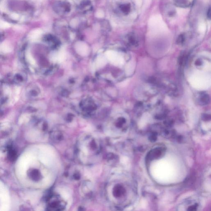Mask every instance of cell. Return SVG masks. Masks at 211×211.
<instances>
[{
	"label": "cell",
	"instance_id": "obj_1",
	"mask_svg": "<svg viewBox=\"0 0 211 211\" xmlns=\"http://www.w3.org/2000/svg\"><path fill=\"white\" fill-rule=\"evenodd\" d=\"M134 10V5L131 0H122L116 4L115 12L121 17H128Z\"/></svg>",
	"mask_w": 211,
	"mask_h": 211
},
{
	"label": "cell",
	"instance_id": "obj_10",
	"mask_svg": "<svg viewBox=\"0 0 211 211\" xmlns=\"http://www.w3.org/2000/svg\"><path fill=\"white\" fill-rule=\"evenodd\" d=\"M165 12L166 14L169 17H172L175 15V8L171 6H167L165 9Z\"/></svg>",
	"mask_w": 211,
	"mask_h": 211
},
{
	"label": "cell",
	"instance_id": "obj_13",
	"mask_svg": "<svg viewBox=\"0 0 211 211\" xmlns=\"http://www.w3.org/2000/svg\"><path fill=\"white\" fill-rule=\"evenodd\" d=\"M149 139L151 142H154L157 139V135L155 134V133H153L151 135H150V137H149Z\"/></svg>",
	"mask_w": 211,
	"mask_h": 211
},
{
	"label": "cell",
	"instance_id": "obj_3",
	"mask_svg": "<svg viewBox=\"0 0 211 211\" xmlns=\"http://www.w3.org/2000/svg\"><path fill=\"white\" fill-rule=\"evenodd\" d=\"M165 151V149L162 147L155 148L148 153L146 159L148 160H152L160 157Z\"/></svg>",
	"mask_w": 211,
	"mask_h": 211
},
{
	"label": "cell",
	"instance_id": "obj_5",
	"mask_svg": "<svg viewBox=\"0 0 211 211\" xmlns=\"http://www.w3.org/2000/svg\"><path fill=\"white\" fill-rule=\"evenodd\" d=\"M126 39L128 44L130 46L135 48L139 45V39L134 33H129L127 36Z\"/></svg>",
	"mask_w": 211,
	"mask_h": 211
},
{
	"label": "cell",
	"instance_id": "obj_2",
	"mask_svg": "<svg viewBox=\"0 0 211 211\" xmlns=\"http://www.w3.org/2000/svg\"><path fill=\"white\" fill-rule=\"evenodd\" d=\"M53 8L55 13L59 15H65L71 11V5L67 1H58L54 3Z\"/></svg>",
	"mask_w": 211,
	"mask_h": 211
},
{
	"label": "cell",
	"instance_id": "obj_14",
	"mask_svg": "<svg viewBox=\"0 0 211 211\" xmlns=\"http://www.w3.org/2000/svg\"><path fill=\"white\" fill-rule=\"evenodd\" d=\"M65 57V55L64 53H60L58 57V59L60 61H62L64 60Z\"/></svg>",
	"mask_w": 211,
	"mask_h": 211
},
{
	"label": "cell",
	"instance_id": "obj_4",
	"mask_svg": "<svg viewBox=\"0 0 211 211\" xmlns=\"http://www.w3.org/2000/svg\"><path fill=\"white\" fill-rule=\"evenodd\" d=\"M92 3L89 0H84L80 3L78 7V10L80 13L85 14L92 10Z\"/></svg>",
	"mask_w": 211,
	"mask_h": 211
},
{
	"label": "cell",
	"instance_id": "obj_6",
	"mask_svg": "<svg viewBox=\"0 0 211 211\" xmlns=\"http://www.w3.org/2000/svg\"><path fill=\"white\" fill-rule=\"evenodd\" d=\"M210 97L208 94L205 92H201L198 95L197 101L201 105L208 104L210 102Z\"/></svg>",
	"mask_w": 211,
	"mask_h": 211
},
{
	"label": "cell",
	"instance_id": "obj_12",
	"mask_svg": "<svg viewBox=\"0 0 211 211\" xmlns=\"http://www.w3.org/2000/svg\"><path fill=\"white\" fill-rule=\"evenodd\" d=\"M106 63H107V61L104 57H100L97 58V66L99 67H102L104 66Z\"/></svg>",
	"mask_w": 211,
	"mask_h": 211
},
{
	"label": "cell",
	"instance_id": "obj_17",
	"mask_svg": "<svg viewBox=\"0 0 211 211\" xmlns=\"http://www.w3.org/2000/svg\"><path fill=\"white\" fill-rule=\"evenodd\" d=\"M207 17L209 18H210V8L208 9V11H207Z\"/></svg>",
	"mask_w": 211,
	"mask_h": 211
},
{
	"label": "cell",
	"instance_id": "obj_18",
	"mask_svg": "<svg viewBox=\"0 0 211 211\" xmlns=\"http://www.w3.org/2000/svg\"><path fill=\"white\" fill-rule=\"evenodd\" d=\"M1 36H2V34H0V38L1 37Z\"/></svg>",
	"mask_w": 211,
	"mask_h": 211
},
{
	"label": "cell",
	"instance_id": "obj_8",
	"mask_svg": "<svg viewBox=\"0 0 211 211\" xmlns=\"http://www.w3.org/2000/svg\"><path fill=\"white\" fill-rule=\"evenodd\" d=\"M76 47V50L80 55L82 56H86L89 54V50L87 46L83 44H79Z\"/></svg>",
	"mask_w": 211,
	"mask_h": 211
},
{
	"label": "cell",
	"instance_id": "obj_9",
	"mask_svg": "<svg viewBox=\"0 0 211 211\" xmlns=\"http://www.w3.org/2000/svg\"><path fill=\"white\" fill-rule=\"evenodd\" d=\"M106 57L110 61H115L118 59V56L117 53L113 51H108L106 53Z\"/></svg>",
	"mask_w": 211,
	"mask_h": 211
},
{
	"label": "cell",
	"instance_id": "obj_16",
	"mask_svg": "<svg viewBox=\"0 0 211 211\" xmlns=\"http://www.w3.org/2000/svg\"><path fill=\"white\" fill-rule=\"evenodd\" d=\"M61 195H62L63 197L64 198L66 199L68 198L69 197V194L67 192H65V191H63V192H61Z\"/></svg>",
	"mask_w": 211,
	"mask_h": 211
},
{
	"label": "cell",
	"instance_id": "obj_7",
	"mask_svg": "<svg viewBox=\"0 0 211 211\" xmlns=\"http://www.w3.org/2000/svg\"><path fill=\"white\" fill-rule=\"evenodd\" d=\"M176 6L182 8H187L191 6L194 0H174Z\"/></svg>",
	"mask_w": 211,
	"mask_h": 211
},
{
	"label": "cell",
	"instance_id": "obj_11",
	"mask_svg": "<svg viewBox=\"0 0 211 211\" xmlns=\"http://www.w3.org/2000/svg\"><path fill=\"white\" fill-rule=\"evenodd\" d=\"M186 40V36L185 34H181L178 36L177 39V43L179 45H183Z\"/></svg>",
	"mask_w": 211,
	"mask_h": 211
},
{
	"label": "cell",
	"instance_id": "obj_15",
	"mask_svg": "<svg viewBox=\"0 0 211 211\" xmlns=\"http://www.w3.org/2000/svg\"><path fill=\"white\" fill-rule=\"evenodd\" d=\"M197 206L196 205H192L190 206V207H188V210L189 211H194L196 210V208H197Z\"/></svg>",
	"mask_w": 211,
	"mask_h": 211
}]
</instances>
